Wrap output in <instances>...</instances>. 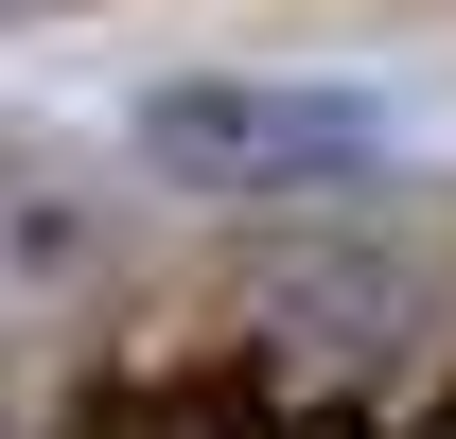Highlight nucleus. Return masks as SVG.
<instances>
[{"label":"nucleus","mask_w":456,"mask_h":439,"mask_svg":"<svg viewBox=\"0 0 456 439\" xmlns=\"http://www.w3.org/2000/svg\"><path fill=\"white\" fill-rule=\"evenodd\" d=\"M141 159L193 176V194H334V176L387 159V106L369 88H264V70H193V88H141Z\"/></svg>","instance_id":"1"}]
</instances>
